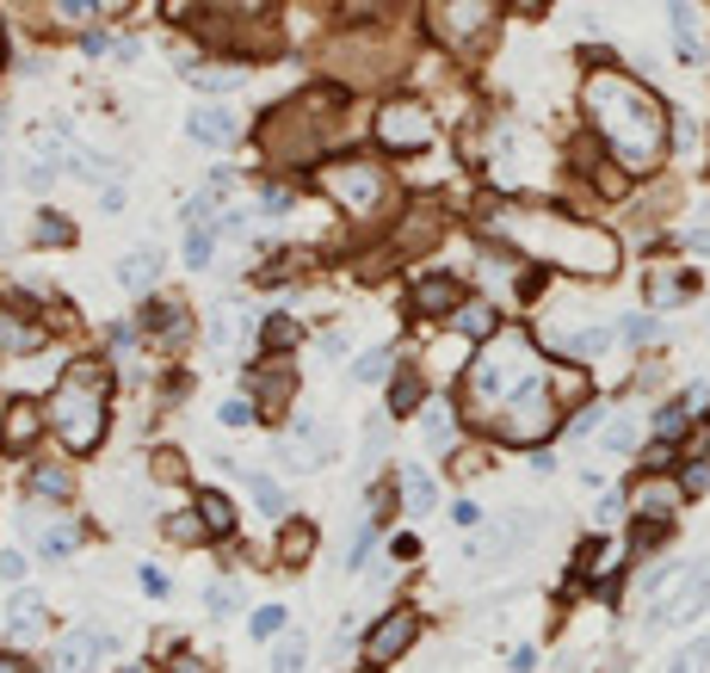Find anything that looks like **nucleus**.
<instances>
[{"label":"nucleus","instance_id":"obj_1","mask_svg":"<svg viewBox=\"0 0 710 673\" xmlns=\"http://www.w3.org/2000/svg\"><path fill=\"white\" fill-rule=\"evenodd\" d=\"M463 396H470V421H482L500 439H544L550 433V377H544V359L525 334H507L482 352L463 377Z\"/></svg>","mask_w":710,"mask_h":673},{"label":"nucleus","instance_id":"obj_2","mask_svg":"<svg viewBox=\"0 0 710 673\" xmlns=\"http://www.w3.org/2000/svg\"><path fill=\"white\" fill-rule=\"evenodd\" d=\"M587 105H594V124L606 130V142H612V154L624 167L643 174V167L661 161V149H668V112H661L636 80L599 68V75L587 80Z\"/></svg>","mask_w":710,"mask_h":673},{"label":"nucleus","instance_id":"obj_3","mask_svg":"<svg viewBox=\"0 0 710 673\" xmlns=\"http://www.w3.org/2000/svg\"><path fill=\"white\" fill-rule=\"evenodd\" d=\"M50 421H57V433H62L68 451L99 445V433H105V371H99V365H75V371H68L62 389H57V402H50Z\"/></svg>","mask_w":710,"mask_h":673},{"label":"nucleus","instance_id":"obj_4","mask_svg":"<svg viewBox=\"0 0 710 673\" xmlns=\"http://www.w3.org/2000/svg\"><path fill=\"white\" fill-rule=\"evenodd\" d=\"M322 186L340 198L346 211H359V216L377 211V198H384V174H377L371 161H340V167H327Z\"/></svg>","mask_w":710,"mask_h":673},{"label":"nucleus","instance_id":"obj_5","mask_svg":"<svg viewBox=\"0 0 710 673\" xmlns=\"http://www.w3.org/2000/svg\"><path fill=\"white\" fill-rule=\"evenodd\" d=\"M426 136H433V117H426V105H414V99H396V105H384L377 112V142L384 149H426Z\"/></svg>","mask_w":710,"mask_h":673},{"label":"nucleus","instance_id":"obj_6","mask_svg":"<svg viewBox=\"0 0 710 673\" xmlns=\"http://www.w3.org/2000/svg\"><path fill=\"white\" fill-rule=\"evenodd\" d=\"M710 599V569L698 562V569H686V587H673L668 599H655L649 606V631H668V624H680V618H698Z\"/></svg>","mask_w":710,"mask_h":673},{"label":"nucleus","instance_id":"obj_7","mask_svg":"<svg viewBox=\"0 0 710 673\" xmlns=\"http://www.w3.org/2000/svg\"><path fill=\"white\" fill-rule=\"evenodd\" d=\"M421 636V618L408 612V606H396V612L384 618V624H371V636H365V655L371 661H396V655L408 649Z\"/></svg>","mask_w":710,"mask_h":673},{"label":"nucleus","instance_id":"obj_8","mask_svg":"<svg viewBox=\"0 0 710 673\" xmlns=\"http://www.w3.org/2000/svg\"><path fill=\"white\" fill-rule=\"evenodd\" d=\"M439 25H445V38L476 43V38L495 32V7H488V0H451V7L439 13Z\"/></svg>","mask_w":710,"mask_h":673},{"label":"nucleus","instance_id":"obj_9","mask_svg":"<svg viewBox=\"0 0 710 673\" xmlns=\"http://www.w3.org/2000/svg\"><path fill=\"white\" fill-rule=\"evenodd\" d=\"M112 649H117V636H112V631H75L68 643H62L57 668H62V673H87L99 655H112Z\"/></svg>","mask_w":710,"mask_h":673},{"label":"nucleus","instance_id":"obj_10","mask_svg":"<svg viewBox=\"0 0 710 673\" xmlns=\"http://www.w3.org/2000/svg\"><path fill=\"white\" fill-rule=\"evenodd\" d=\"M161 266H167V253L154 248V241H142V248H130L124 260H117V278H124L130 290H149L154 278H161Z\"/></svg>","mask_w":710,"mask_h":673},{"label":"nucleus","instance_id":"obj_11","mask_svg":"<svg viewBox=\"0 0 710 673\" xmlns=\"http://www.w3.org/2000/svg\"><path fill=\"white\" fill-rule=\"evenodd\" d=\"M186 136H192V142H211V149H223V142L235 136V112H229V105H198V112L186 117Z\"/></svg>","mask_w":710,"mask_h":673},{"label":"nucleus","instance_id":"obj_12","mask_svg":"<svg viewBox=\"0 0 710 673\" xmlns=\"http://www.w3.org/2000/svg\"><path fill=\"white\" fill-rule=\"evenodd\" d=\"M451 303H463V285H458V278L433 272V278H421V285H414V309H421V315H445Z\"/></svg>","mask_w":710,"mask_h":673},{"label":"nucleus","instance_id":"obj_13","mask_svg":"<svg viewBox=\"0 0 710 673\" xmlns=\"http://www.w3.org/2000/svg\"><path fill=\"white\" fill-rule=\"evenodd\" d=\"M130 0H57V20L68 25H99V20H112V13H124Z\"/></svg>","mask_w":710,"mask_h":673},{"label":"nucleus","instance_id":"obj_14","mask_svg":"<svg viewBox=\"0 0 710 673\" xmlns=\"http://www.w3.org/2000/svg\"><path fill=\"white\" fill-rule=\"evenodd\" d=\"M32 433H38V414H32V402H13V408H7V426H0V451H20Z\"/></svg>","mask_w":710,"mask_h":673},{"label":"nucleus","instance_id":"obj_15","mask_svg":"<svg viewBox=\"0 0 710 673\" xmlns=\"http://www.w3.org/2000/svg\"><path fill=\"white\" fill-rule=\"evenodd\" d=\"M241 482H248V495H253V507H260V513H272V520H285V513H290V495H285L272 476H241Z\"/></svg>","mask_w":710,"mask_h":673},{"label":"nucleus","instance_id":"obj_16","mask_svg":"<svg viewBox=\"0 0 710 673\" xmlns=\"http://www.w3.org/2000/svg\"><path fill=\"white\" fill-rule=\"evenodd\" d=\"M13 643H25V636H38L43 631V606H38V594H13Z\"/></svg>","mask_w":710,"mask_h":673},{"label":"nucleus","instance_id":"obj_17","mask_svg":"<svg viewBox=\"0 0 710 673\" xmlns=\"http://www.w3.org/2000/svg\"><path fill=\"white\" fill-rule=\"evenodd\" d=\"M198 513H204V532H211V538H223V532H235V507L223 495H198Z\"/></svg>","mask_w":710,"mask_h":673},{"label":"nucleus","instance_id":"obj_18","mask_svg":"<svg viewBox=\"0 0 710 673\" xmlns=\"http://www.w3.org/2000/svg\"><path fill=\"white\" fill-rule=\"evenodd\" d=\"M606 347H612V327H581V334H569V340H562V352H569V359H599Z\"/></svg>","mask_w":710,"mask_h":673},{"label":"nucleus","instance_id":"obj_19","mask_svg":"<svg viewBox=\"0 0 710 673\" xmlns=\"http://www.w3.org/2000/svg\"><path fill=\"white\" fill-rule=\"evenodd\" d=\"M680 495H686V488H668V482H643V513H649V520H668L673 507H680Z\"/></svg>","mask_w":710,"mask_h":673},{"label":"nucleus","instance_id":"obj_20","mask_svg":"<svg viewBox=\"0 0 710 673\" xmlns=\"http://www.w3.org/2000/svg\"><path fill=\"white\" fill-rule=\"evenodd\" d=\"M402 488H408V507H414V513H433V507H439V488H433L426 470H402Z\"/></svg>","mask_w":710,"mask_h":673},{"label":"nucleus","instance_id":"obj_21","mask_svg":"<svg viewBox=\"0 0 710 673\" xmlns=\"http://www.w3.org/2000/svg\"><path fill=\"white\" fill-rule=\"evenodd\" d=\"M458 334H470V340H488V334H495V309H488V303L458 309Z\"/></svg>","mask_w":710,"mask_h":673},{"label":"nucleus","instance_id":"obj_22","mask_svg":"<svg viewBox=\"0 0 710 673\" xmlns=\"http://www.w3.org/2000/svg\"><path fill=\"white\" fill-rule=\"evenodd\" d=\"M38 557L43 562H68L75 557V532H68V525H50V532L38 538Z\"/></svg>","mask_w":710,"mask_h":673},{"label":"nucleus","instance_id":"obj_23","mask_svg":"<svg viewBox=\"0 0 710 673\" xmlns=\"http://www.w3.org/2000/svg\"><path fill=\"white\" fill-rule=\"evenodd\" d=\"M710 668V636H692L686 649L673 655V668L668 673H705Z\"/></svg>","mask_w":710,"mask_h":673},{"label":"nucleus","instance_id":"obj_24","mask_svg":"<svg viewBox=\"0 0 710 673\" xmlns=\"http://www.w3.org/2000/svg\"><path fill=\"white\" fill-rule=\"evenodd\" d=\"M260 340H266L272 352L297 347V322H290V315H266V322H260Z\"/></svg>","mask_w":710,"mask_h":673},{"label":"nucleus","instance_id":"obj_25","mask_svg":"<svg viewBox=\"0 0 710 673\" xmlns=\"http://www.w3.org/2000/svg\"><path fill=\"white\" fill-rule=\"evenodd\" d=\"M303 661H309V643L303 636H285L278 655H272V673H303Z\"/></svg>","mask_w":710,"mask_h":673},{"label":"nucleus","instance_id":"obj_26","mask_svg":"<svg viewBox=\"0 0 710 673\" xmlns=\"http://www.w3.org/2000/svg\"><path fill=\"white\" fill-rule=\"evenodd\" d=\"M211 253H216V235L211 229H186V266L204 272V266H211Z\"/></svg>","mask_w":710,"mask_h":673},{"label":"nucleus","instance_id":"obj_27","mask_svg":"<svg viewBox=\"0 0 710 673\" xmlns=\"http://www.w3.org/2000/svg\"><path fill=\"white\" fill-rule=\"evenodd\" d=\"M686 414H692L686 396H680V402H668L661 414H655V433H661V439H680V433H686Z\"/></svg>","mask_w":710,"mask_h":673},{"label":"nucleus","instance_id":"obj_28","mask_svg":"<svg viewBox=\"0 0 710 673\" xmlns=\"http://www.w3.org/2000/svg\"><path fill=\"white\" fill-rule=\"evenodd\" d=\"M235 606H241V594H235V581H216L211 594H204V612H211V618H229Z\"/></svg>","mask_w":710,"mask_h":673},{"label":"nucleus","instance_id":"obj_29","mask_svg":"<svg viewBox=\"0 0 710 673\" xmlns=\"http://www.w3.org/2000/svg\"><path fill=\"white\" fill-rule=\"evenodd\" d=\"M309 550H315V532L309 525H285V562H309Z\"/></svg>","mask_w":710,"mask_h":673},{"label":"nucleus","instance_id":"obj_30","mask_svg":"<svg viewBox=\"0 0 710 673\" xmlns=\"http://www.w3.org/2000/svg\"><path fill=\"white\" fill-rule=\"evenodd\" d=\"M389 408H396V414H414V408H421V377H396V389H389Z\"/></svg>","mask_w":710,"mask_h":673},{"label":"nucleus","instance_id":"obj_31","mask_svg":"<svg viewBox=\"0 0 710 673\" xmlns=\"http://www.w3.org/2000/svg\"><path fill=\"white\" fill-rule=\"evenodd\" d=\"M426 445H433V451H445V445H451V414H445L439 402L426 408Z\"/></svg>","mask_w":710,"mask_h":673},{"label":"nucleus","instance_id":"obj_32","mask_svg":"<svg viewBox=\"0 0 710 673\" xmlns=\"http://www.w3.org/2000/svg\"><path fill=\"white\" fill-rule=\"evenodd\" d=\"M192 87H241V68H186Z\"/></svg>","mask_w":710,"mask_h":673},{"label":"nucleus","instance_id":"obj_33","mask_svg":"<svg viewBox=\"0 0 710 673\" xmlns=\"http://www.w3.org/2000/svg\"><path fill=\"white\" fill-rule=\"evenodd\" d=\"M352 377H359V384H377V377H389V352H365V359L352 365Z\"/></svg>","mask_w":710,"mask_h":673},{"label":"nucleus","instance_id":"obj_34","mask_svg":"<svg viewBox=\"0 0 710 673\" xmlns=\"http://www.w3.org/2000/svg\"><path fill=\"white\" fill-rule=\"evenodd\" d=\"M631 445H636V426H631V421H612V426H606V451H612V458H624Z\"/></svg>","mask_w":710,"mask_h":673},{"label":"nucleus","instance_id":"obj_35","mask_svg":"<svg viewBox=\"0 0 710 673\" xmlns=\"http://www.w3.org/2000/svg\"><path fill=\"white\" fill-rule=\"evenodd\" d=\"M0 347H7V352H32V327H20V322L0 315Z\"/></svg>","mask_w":710,"mask_h":673},{"label":"nucleus","instance_id":"obj_36","mask_svg":"<svg viewBox=\"0 0 710 673\" xmlns=\"http://www.w3.org/2000/svg\"><path fill=\"white\" fill-rule=\"evenodd\" d=\"M285 631V606H260L253 612V636H278Z\"/></svg>","mask_w":710,"mask_h":673},{"label":"nucleus","instance_id":"obj_37","mask_svg":"<svg viewBox=\"0 0 710 673\" xmlns=\"http://www.w3.org/2000/svg\"><path fill=\"white\" fill-rule=\"evenodd\" d=\"M260 216H290V192H285V186H266V192H260Z\"/></svg>","mask_w":710,"mask_h":673},{"label":"nucleus","instance_id":"obj_38","mask_svg":"<svg viewBox=\"0 0 710 673\" xmlns=\"http://www.w3.org/2000/svg\"><path fill=\"white\" fill-rule=\"evenodd\" d=\"M32 488H43V495H68V476H62V470H32Z\"/></svg>","mask_w":710,"mask_h":673},{"label":"nucleus","instance_id":"obj_39","mask_svg":"<svg viewBox=\"0 0 710 673\" xmlns=\"http://www.w3.org/2000/svg\"><path fill=\"white\" fill-rule=\"evenodd\" d=\"M216 421H223V426H248V421H253V408L241 402V396H235V402H223V408H216Z\"/></svg>","mask_w":710,"mask_h":673},{"label":"nucleus","instance_id":"obj_40","mask_svg":"<svg viewBox=\"0 0 710 673\" xmlns=\"http://www.w3.org/2000/svg\"><path fill=\"white\" fill-rule=\"evenodd\" d=\"M618 334H624V340H655V334H661V327H655L649 315H631V322L618 327Z\"/></svg>","mask_w":710,"mask_h":673},{"label":"nucleus","instance_id":"obj_41","mask_svg":"<svg viewBox=\"0 0 710 673\" xmlns=\"http://www.w3.org/2000/svg\"><path fill=\"white\" fill-rule=\"evenodd\" d=\"M680 488H686V495H698V488H710V458H698V463H692Z\"/></svg>","mask_w":710,"mask_h":673},{"label":"nucleus","instance_id":"obj_42","mask_svg":"<svg viewBox=\"0 0 710 673\" xmlns=\"http://www.w3.org/2000/svg\"><path fill=\"white\" fill-rule=\"evenodd\" d=\"M618 513H624V495H606V500H599V507H594V520H599V525H612Z\"/></svg>","mask_w":710,"mask_h":673},{"label":"nucleus","instance_id":"obj_43","mask_svg":"<svg viewBox=\"0 0 710 673\" xmlns=\"http://www.w3.org/2000/svg\"><path fill=\"white\" fill-rule=\"evenodd\" d=\"M167 673H211V661H198V655H173Z\"/></svg>","mask_w":710,"mask_h":673},{"label":"nucleus","instance_id":"obj_44","mask_svg":"<svg viewBox=\"0 0 710 673\" xmlns=\"http://www.w3.org/2000/svg\"><path fill=\"white\" fill-rule=\"evenodd\" d=\"M507 661H513V673H532V668H538V649L525 643V649H513V655H507Z\"/></svg>","mask_w":710,"mask_h":673},{"label":"nucleus","instance_id":"obj_45","mask_svg":"<svg viewBox=\"0 0 710 673\" xmlns=\"http://www.w3.org/2000/svg\"><path fill=\"white\" fill-rule=\"evenodd\" d=\"M599 414H606V408H587V414H575V421H569V433H575V439H581V433H594Z\"/></svg>","mask_w":710,"mask_h":673},{"label":"nucleus","instance_id":"obj_46","mask_svg":"<svg viewBox=\"0 0 710 673\" xmlns=\"http://www.w3.org/2000/svg\"><path fill=\"white\" fill-rule=\"evenodd\" d=\"M680 241H686L692 253H710V229H686V235H680Z\"/></svg>","mask_w":710,"mask_h":673},{"label":"nucleus","instance_id":"obj_47","mask_svg":"<svg viewBox=\"0 0 710 673\" xmlns=\"http://www.w3.org/2000/svg\"><path fill=\"white\" fill-rule=\"evenodd\" d=\"M0 192H7V154H0Z\"/></svg>","mask_w":710,"mask_h":673}]
</instances>
